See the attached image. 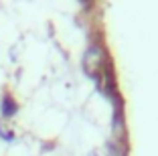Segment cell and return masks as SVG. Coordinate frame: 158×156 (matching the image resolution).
<instances>
[{
	"label": "cell",
	"mask_w": 158,
	"mask_h": 156,
	"mask_svg": "<svg viewBox=\"0 0 158 156\" xmlns=\"http://www.w3.org/2000/svg\"><path fill=\"white\" fill-rule=\"evenodd\" d=\"M103 61V51L99 45H89L87 51H85V57H83V63L87 69L91 67H99V63Z\"/></svg>",
	"instance_id": "cell-1"
},
{
	"label": "cell",
	"mask_w": 158,
	"mask_h": 156,
	"mask_svg": "<svg viewBox=\"0 0 158 156\" xmlns=\"http://www.w3.org/2000/svg\"><path fill=\"white\" fill-rule=\"evenodd\" d=\"M114 132L116 136H122L124 134V116H122V101L120 95H114Z\"/></svg>",
	"instance_id": "cell-2"
},
{
	"label": "cell",
	"mask_w": 158,
	"mask_h": 156,
	"mask_svg": "<svg viewBox=\"0 0 158 156\" xmlns=\"http://www.w3.org/2000/svg\"><path fill=\"white\" fill-rule=\"evenodd\" d=\"M16 112H19V106H16L14 97L8 95V93H4V95H2V101H0V114H2V118L10 120Z\"/></svg>",
	"instance_id": "cell-3"
},
{
	"label": "cell",
	"mask_w": 158,
	"mask_h": 156,
	"mask_svg": "<svg viewBox=\"0 0 158 156\" xmlns=\"http://www.w3.org/2000/svg\"><path fill=\"white\" fill-rule=\"evenodd\" d=\"M0 138H2V140H6V142H12V140H14V134L10 132L8 128L0 126Z\"/></svg>",
	"instance_id": "cell-4"
}]
</instances>
